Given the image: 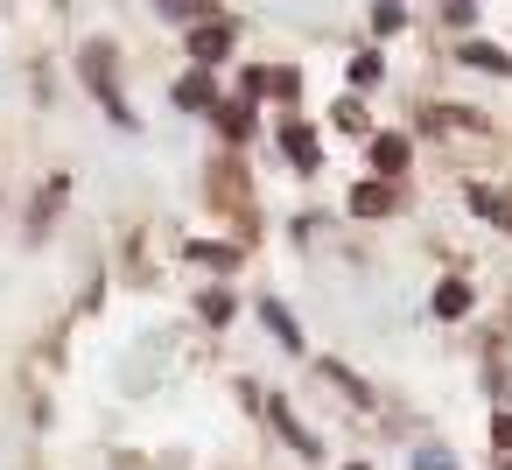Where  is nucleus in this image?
Returning a JSON list of instances; mask_svg holds the SVG:
<instances>
[{"label": "nucleus", "mask_w": 512, "mask_h": 470, "mask_svg": "<svg viewBox=\"0 0 512 470\" xmlns=\"http://www.w3.org/2000/svg\"><path fill=\"white\" fill-rule=\"evenodd\" d=\"M211 120H218L232 141H246V134H253V113H246V106H225V99H218V106H211Z\"/></svg>", "instance_id": "obj_9"}, {"label": "nucleus", "mask_w": 512, "mask_h": 470, "mask_svg": "<svg viewBox=\"0 0 512 470\" xmlns=\"http://www.w3.org/2000/svg\"><path fill=\"white\" fill-rule=\"evenodd\" d=\"M463 64H470V71H491V78H512V57L491 50V43H463Z\"/></svg>", "instance_id": "obj_3"}, {"label": "nucleus", "mask_w": 512, "mask_h": 470, "mask_svg": "<svg viewBox=\"0 0 512 470\" xmlns=\"http://www.w3.org/2000/svg\"><path fill=\"white\" fill-rule=\"evenodd\" d=\"M190 253H197V260H204V267H225V274H232V267H239V253H232V246H218V239H197V246H190Z\"/></svg>", "instance_id": "obj_11"}, {"label": "nucleus", "mask_w": 512, "mask_h": 470, "mask_svg": "<svg viewBox=\"0 0 512 470\" xmlns=\"http://www.w3.org/2000/svg\"><path fill=\"white\" fill-rule=\"evenodd\" d=\"M155 8H162V15H204L211 0H155Z\"/></svg>", "instance_id": "obj_17"}, {"label": "nucleus", "mask_w": 512, "mask_h": 470, "mask_svg": "<svg viewBox=\"0 0 512 470\" xmlns=\"http://www.w3.org/2000/svg\"><path fill=\"white\" fill-rule=\"evenodd\" d=\"M176 106H190V113H211V106H218V99H211V78H204V71H190V78L176 85Z\"/></svg>", "instance_id": "obj_7"}, {"label": "nucleus", "mask_w": 512, "mask_h": 470, "mask_svg": "<svg viewBox=\"0 0 512 470\" xmlns=\"http://www.w3.org/2000/svg\"><path fill=\"white\" fill-rule=\"evenodd\" d=\"M267 330H274V337H281L288 351H302V330H295V316H288L281 302H267Z\"/></svg>", "instance_id": "obj_10"}, {"label": "nucleus", "mask_w": 512, "mask_h": 470, "mask_svg": "<svg viewBox=\"0 0 512 470\" xmlns=\"http://www.w3.org/2000/svg\"><path fill=\"white\" fill-rule=\"evenodd\" d=\"M281 141H288V162L295 169H316V134L309 127H281Z\"/></svg>", "instance_id": "obj_8"}, {"label": "nucleus", "mask_w": 512, "mask_h": 470, "mask_svg": "<svg viewBox=\"0 0 512 470\" xmlns=\"http://www.w3.org/2000/svg\"><path fill=\"white\" fill-rule=\"evenodd\" d=\"M372 29H379V36H400V29H407L400 0H379V8H372Z\"/></svg>", "instance_id": "obj_12"}, {"label": "nucleus", "mask_w": 512, "mask_h": 470, "mask_svg": "<svg viewBox=\"0 0 512 470\" xmlns=\"http://www.w3.org/2000/svg\"><path fill=\"white\" fill-rule=\"evenodd\" d=\"M414 470H456V456H449V449H435V442H428V449H414Z\"/></svg>", "instance_id": "obj_15"}, {"label": "nucleus", "mask_w": 512, "mask_h": 470, "mask_svg": "<svg viewBox=\"0 0 512 470\" xmlns=\"http://www.w3.org/2000/svg\"><path fill=\"white\" fill-rule=\"evenodd\" d=\"M505 470H512V463H505Z\"/></svg>", "instance_id": "obj_21"}, {"label": "nucleus", "mask_w": 512, "mask_h": 470, "mask_svg": "<svg viewBox=\"0 0 512 470\" xmlns=\"http://www.w3.org/2000/svg\"><path fill=\"white\" fill-rule=\"evenodd\" d=\"M232 43H239V29H232V22H218V15H204V22L190 29V57H197V64H225V57H232Z\"/></svg>", "instance_id": "obj_1"}, {"label": "nucleus", "mask_w": 512, "mask_h": 470, "mask_svg": "<svg viewBox=\"0 0 512 470\" xmlns=\"http://www.w3.org/2000/svg\"><path fill=\"white\" fill-rule=\"evenodd\" d=\"M197 309H204V323H232V309H239V302H232L225 288H211V295H204Z\"/></svg>", "instance_id": "obj_13"}, {"label": "nucleus", "mask_w": 512, "mask_h": 470, "mask_svg": "<svg viewBox=\"0 0 512 470\" xmlns=\"http://www.w3.org/2000/svg\"><path fill=\"white\" fill-rule=\"evenodd\" d=\"M337 127H344V134H358V127H365V106H358V99H344V106H337Z\"/></svg>", "instance_id": "obj_16"}, {"label": "nucleus", "mask_w": 512, "mask_h": 470, "mask_svg": "<svg viewBox=\"0 0 512 470\" xmlns=\"http://www.w3.org/2000/svg\"><path fill=\"white\" fill-rule=\"evenodd\" d=\"M442 22H456V29H463V22H470V0H442Z\"/></svg>", "instance_id": "obj_20"}, {"label": "nucleus", "mask_w": 512, "mask_h": 470, "mask_svg": "<svg viewBox=\"0 0 512 470\" xmlns=\"http://www.w3.org/2000/svg\"><path fill=\"white\" fill-rule=\"evenodd\" d=\"M435 316H442V323L470 316V281H442V288H435Z\"/></svg>", "instance_id": "obj_6"}, {"label": "nucleus", "mask_w": 512, "mask_h": 470, "mask_svg": "<svg viewBox=\"0 0 512 470\" xmlns=\"http://www.w3.org/2000/svg\"><path fill=\"white\" fill-rule=\"evenodd\" d=\"M351 78L358 85H379V57H351Z\"/></svg>", "instance_id": "obj_18"}, {"label": "nucleus", "mask_w": 512, "mask_h": 470, "mask_svg": "<svg viewBox=\"0 0 512 470\" xmlns=\"http://www.w3.org/2000/svg\"><path fill=\"white\" fill-rule=\"evenodd\" d=\"M351 211H358V218H386V211H393V190H386V183H358V190H351Z\"/></svg>", "instance_id": "obj_5"}, {"label": "nucleus", "mask_w": 512, "mask_h": 470, "mask_svg": "<svg viewBox=\"0 0 512 470\" xmlns=\"http://www.w3.org/2000/svg\"><path fill=\"white\" fill-rule=\"evenodd\" d=\"M491 442H498V456H512V414H498V421H491Z\"/></svg>", "instance_id": "obj_19"}, {"label": "nucleus", "mask_w": 512, "mask_h": 470, "mask_svg": "<svg viewBox=\"0 0 512 470\" xmlns=\"http://www.w3.org/2000/svg\"><path fill=\"white\" fill-rule=\"evenodd\" d=\"M372 169H379V176H400V169H407V141H400V134H379V141H372Z\"/></svg>", "instance_id": "obj_4"}, {"label": "nucleus", "mask_w": 512, "mask_h": 470, "mask_svg": "<svg viewBox=\"0 0 512 470\" xmlns=\"http://www.w3.org/2000/svg\"><path fill=\"white\" fill-rule=\"evenodd\" d=\"M477 211H484L491 225H512V197H498V190H477Z\"/></svg>", "instance_id": "obj_14"}, {"label": "nucleus", "mask_w": 512, "mask_h": 470, "mask_svg": "<svg viewBox=\"0 0 512 470\" xmlns=\"http://www.w3.org/2000/svg\"><path fill=\"white\" fill-rule=\"evenodd\" d=\"M246 92H253V99H281V106H288V99L302 92V78H295V71H253V78H246Z\"/></svg>", "instance_id": "obj_2"}]
</instances>
